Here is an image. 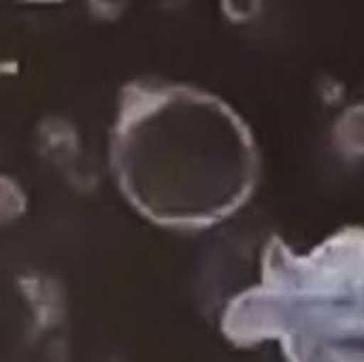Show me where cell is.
<instances>
[{
	"mask_svg": "<svg viewBox=\"0 0 364 362\" xmlns=\"http://www.w3.org/2000/svg\"><path fill=\"white\" fill-rule=\"evenodd\" d=\"M109 162L130 207L175 230L228 220L252 198L260 177L245 119L211 92L162 79L122 87Z\"/></svg>",
	"mask_w": 364,
	"mask_h": 362,
	"instance_id": "1",
	"label": "cell"
},
{
	"mask_svg": "<svg viewBox=\"0 0 364 362\" xmlns=\"http://www.w3.org/2000/svg\"><path fill=\"white\" fill-rule=\"evenodd\" d=\"M237 348L279 341L286 362H364V226H346L311 252L271 237L260 282L220 320Z\"/></svg>",
	"mask_w": 364,
	"mask_h": 362,
	"instance_id": "2",
	"label": "cell"
},
{
	"mask_svg": "<svg viewBox=\"0 0 364 362\" xmlns=\"http://www.w3.org/2000/svg\"><path fill=\"white\" fill-rule=\"evenodd\" d=\"M26 2H62V0H26Z\"/></svg>",
	"mask_w": 364,
	"mask_h": 362,
	"instance_id": "3",
	"label": "cell"
}]
</instances>
